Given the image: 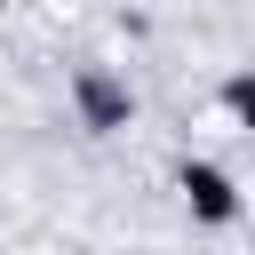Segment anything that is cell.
I'll return each instance as SVG.
<instances>
[{"mask_svg":"<svg viewBox=\"0 0 255 255\" xmlns=\"http://www.w3.org/2000/svg\"><path fill=\"white\" fill-rule=\"evenodd\" d=\"M183 191H191V207L207 215V223H223L239 199H231V175H215V167H183Z\"/></svg>","mask_w":255,"mask_h":255,"instance_id":"obj_1","label":"cell"},{"mask_svg":"<svg viewBox=\"0 0 255 255\" xmlns=\"http://www.w3.org/2000/svg\"><path fill=\"white\" fill-rule=\"evenodd\" d=\"M88 112H96V120H120V96H112L104 80H88Z\"/></svg>","mask_w":255,"mask_h":255,"instance_id":"obj_2","label":"cell"}]
</instances>
